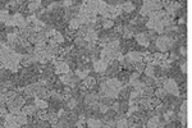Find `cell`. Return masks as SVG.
<instances>
[{
  "mask_svg": "<svg viewBox=\"0 0 192 128\" xmlns=\"http://www.w3.org/2000/svg\"><path fill=\"white\" fill-rule=\"evenodd\" d=\"M144 73H145V77H151V78H154L155 77V74H154V67L150 65V64H146Z\"/></svg>",
  "mask_w": 192,
  "mask_h": 128,
  "instance_id": "cell-12",
  "label": "cell"
},
{
  "mask_svg": "<svg viewBox=\"0 0 192 128\" xmlns=\"http://www.w3.org/2000/svg\"><path fill=\"white\" fill-rule=\"evenodd\" d=\"M33 105L40 109V110H46L49 108V103L44 99H38V97H35V101H33Z\"/></svg>",
  "mask_w": 192,
  "mask_h": 128,
  "instance_id": "cell-6",
  "label": "cell"
},
{
  "mask_svg": "<svg viewBox=\"0 0 192 128\" xmlns=\"http://www.w3.org/2000/svg\"><path fill=\"white\" fill-rule=\"evenodd\" d=\"M16 122H17V124H19L21 127H23V125H26L27 123H28V117H27L24 113H19L18 115H16Z\"/></svg>",
  "mask_w": 192,
  "mask_h": 128,
  "instance_id": "cell-8",
  "label": "cell"
},
{
  "mask_svg": "<svg viewBox=\"0 0 192 128\" xmlns=\"http://www.w3.org/2000/svg\"><path fill=\"white\" fill-rule=\"evenodd\" d=\"M106 2H99V5H98V13L100 14V16H103V14L106 12Z\"/></svg>",
  "mask_w": 192,
  "mask_h": 128,
  "instance_id": "cell-15",
  "label": "cell"
},
{
  "mask_svg": "<svg viewBox=\"0 0 192 128\" xmlns=\"http://www.w3.org/2000/svg\"><path fill=\"white\" fill-rule=\"evenodd\" d=\"M179 72H181L183 76H186V73H187V65H186V63L179 64Z\"/></svg>",
  "mask_w": 192,
  "mask_h": 128,
  "instance_id": "cell-24",
  "label": "cell"
},
{
  "mask_svg": "<svg viewBox=\"0 0 192 128\" xmlns=\"http://www.w3.org/2000/svg\"><path fill=\"white\" fill-rule=\"evenodd\" d=\"M145 67H146V64H145L144 62H140V63L133 64V68L136 69V72H137V73H140V74L145 70Z\"/></svg>",
  "mask_w": 192,
  "mask_h": 128,
  "instance_id": "cell-14",
  "label": "cell"
},
{
  "mask_svg": "<svg viewBox=\"0 0 192 128\" xmlns=\"http://www.w3.org/2000/svg\"><path fill=\"white\" fill-rule=\"evenodd\" d=\"M54 67H55V72L58 74H67L71 70L69 65H68L65 62H60V63H58L57 65H54Z\"/></svg>",
  "mask_w": 192,
  "mask_h": 128,
  "instance_id": "cell-4",
  "label": "cell"
},
{
  "mask_svg": "<svg viewBox=\"0 0 192 128\" xmlns=\"http://www.w3.org/2000/svg\"><path fill=\"white\" fill-rule=\"evenodd\" d=\"M178 54H179V56H186L187 55V48H186V45L179 46V51H178Z\"/></svg>",
  "mask_w": 192,
  "mask_h": 128,
  "instance_id": "cell-23",
  "label": "cell"
},
{
  "mask_svg": "<svg viewBox=\"0 0 192 128\" xmlns=\"http://www.w3.org/2000/svg\"><path fill=\"white\" fill-rule=\"evenodd\" d=\"M7 114H8L7 108H4V106H0V118H4Z\"/></svg>",
  "mask_w": 192,
  "mask_h": 128,
  "instance_id": "cell-25",
  "label": "cell"
},
{
  "mask_svg": "<svg viewBox=\"0 0 192 128\" xmlns=\"http://www.w3.org/2000/svg\"><path fill=\"white\" fill-rule=\"evenodd\" d=\"M146 36H147V40H149L150 42H155L156 38L159 37L158 33H156L154 30H149V31H146Z\"/></svg>",
  "mask_w": 192,
  "mask_h": 128,
  "instance_id": "cell-13",
  "label": "cell"
},
{
  "mask_svg": "<svg viewBox=\"0 0 192 128\" xmlns=\"http://www.w3.org/2000/svg\"><path fill=\"white\" fill-rule=\"evenodd\" d=\"M145 125H146V128H158V123L156 122H154L153 119H147V122L145 123Z\"/></svg>",
  "mask_w": 192,
  "mask_h": 128,
  "instance_id": "cell-21",
  "label": "cell"
},
{
  "mask_svg": "<svg viewBox=\"0 0 192 128\" xmlns=\"http://www.w3.org/2000/svg\"><path fill=\"white\" fill-rule=\"evenodd\" d=\"M133 37H134L136 44L139 45V46H141V48H147L149 44H150V41L147 40V36H146V31L145 32H141V33H137Z\"/></svg>",
  "mask_w": 192,
  "mask_h": 128,
  "instance_id": "cell-2",
  "label": "cell"
},
{
  "mask_svg": "<svg viewBox=\"0 0 192 128\" xmlns=\"http://www.w3.org/2000/svg\"><path fill=\"white\" fill-rule=\"evenodd\" d=\"M74 46H77L78 49H85L87 46L88 42L85 40V38H82V37H74Z\"/></svg>",
  "mask_w": 192,
  "mask_h": 128,
  "instance_id": "cell-10",
  "label": "cell"
},
{
  "mask_svg": "<svg viewBox=\"0 0 192 128\" xmlns=\"http://www.w3.org/2000/svg\"><path fill=\"white\" fill-rule=\"evenodd\" d=\"M122 7H123V13H126V14H131L136 9V5H133L132 2H123Z\"/></svg>",
  "mask_w": 192,
  "mask_h": 128,
  "instance_id": "cell-9",
  "label": "cell"
},
{
  "mask_svg": "<svg viewBox=\"0 0 192 128\" xmlns=\"http://www.w3.org/2000/svg\"><path fill=\"white\" fill-rule=\"evenodd\" d=\"M150 13H151V12H150L145 5H141V8H140V14H139V16H141V17H146V16H149Z\"/></svg>",
  "mask_w": 192,
  "mask_h": 128,
  "instance_id": "cell-20",
  "label": "cell"
},
{
  "mask_svg": "<svg viewBox=\"0 0 192 128\" xmlns=\"http://www.w3.org/2000/svg\"><path fill=\"white\" fill-rule=\"evenodd\" d=\"M81 26H82V22L79 19V17H74V18H71L69 19V30L77 31V30H79Z\"/></svg>",
  "mask_w": 192,
  "mask_h": 128,
  "instance_id": "cell-7",
  "label": "cell"
},
{
  "mask_svg": "<svg viewBox=\"0 0 192 128\" xmlns=\"http://www.w3.org/2000/svg\"><path fill=\"white\" fill-rule=\"evenodd\" d=\"M109 108H110L113 111H115V113H117V111H119V108H120V101H118V100H117V101H113V103H112V105L109 106Z\"/></svg>",
  "mask_w": 192,
  "mask_h": 128,
  "instance_id": "cell-22",
  "label": "cell"
},
{
  "mask_svg": "<svg viewBox=\"0 0 192 128\" xmlns=\"http://www.w3.org/2000/svg\"><path fill=\"white\" fill-rule=\"evenodd\" d=\"M154 96L156 99H159L160 101H163V100H165V99L169 96V94L167 92V90L164 87H158V89L154 90Z\"/></svg>",
  "mask_w": 192,
  "mask_h": 128,
  "instance_id": "cell-5",
  "label": "cell"
},
{
  "mask_svg": "<svg viewBox=\"0 0 192 128\" xmlns=\"http://www.w3.org/2000/svg\"><path fill=\"white\" fill-rule=\"evenodd\" d=\"M154 78H151V77H142L141 81H142V83L145 84V86H153L154 87Z\"/></svg>",
  "mask_w": 192,
  "mask_h": 128,
  "instance_id": "cell-17",
  "label": "cell"
},
{
  "mask_svg": "<svg viewBox=\"0 0 192 128\" xmlns=\"http://www.w3.org/2000/svg\"><path fill=\"white\" fill-rule=\"evenodd\" d=\"M101 28L103 30H110V28H114V22L112 19H104L103 18V22H101Z\"/></svg>",
  "mask_w": 192,
  "mask_h": 128,
  "instance_id": "cell-11",
  "label": "cell"
},
{
  "mask_svg": "<svg viewBox=\"0 0 192 128\" xmlns=\"http://www.w3.org/2000/svg\"><path fill=\"white\" fill-rule=\"evenodd\" d=\"M54 40H55V42L59 45V44H62V42H64V36L60 33V32H57L55 35H54V37H53Z\"/></svg>",
  "mask_w": 192,
  "mask_h": 128,
  "instance_id": "cell-19",
  "label": "cell"
},
{
  "mask_svg": "<svg viewBox=\"0 0 192 128\" xmlns=\"http://www.w3.org/2000/svg\"><path fill=\"white\" fill-rule=\"evenodd\" d=\"M128 122L127 119H122V120H118L117 124H115V128H128Z\"/></svg>",
  "mask_w": 192,
  "mask_h": 128,
  "instance_id": "cell-18",
  "label": "cell"
},
{
  "mask_svg": "<svg viewBox=\"0 0 192 128\" xmlns=\"http://www.w3.org/2000/svg\"><path fill=\"white\" fill-rule=\"evenodd\" d=\"M178 24H179V26H184L186 24V18L184 17H181L179 21H178Z\"/></svg>",
  "mask_w": 192,
  "mask_h": 128,
  "instance_id": "cell-27",
  "label": "cell"
},
{
  "mask_svg": "<svg viewBox=\"0 0 192 128\" xmlns=\"http://www.w3.org/2000/svg\"><path fill=\"white\" fill-rule=\"evenodd\" d=\"M92 69L95 70L96 73H99V74H104V73H105V70L108 69V64H106L104 60H101V59H98L96 62H93Z\"/></svg>",
  "mask_w": 192,
  "mask_h": 128,
  "instance_id": "cell-3",
  "label": "cell"
},
{
  "mask_svg": "<svg viewBox=\"0 0 192 128\" xmlns=\"http://www.w3.org/2000/svg\"><path fill=\"white\" fill-rule=\"evenodd\" d=\"M129 78H131V79H139V78H140V73H137V72H133V73H131Z\"/></svg>",
  "mask_w": 192,
  "mask_h": 128,
  "instance_id": "cell-26",
  "label": "cell"
},
{
  "mask_svg": "<svg viewBox=\"0 0 192 128\" xmlns=\"http://www.w3.org/2000/svg\"><path fill=\"white\" fill-rule=\"evenodd\" d=\"M40 8H41V2H30L28 3V9L31 12H35V10H37Z\"/></svg>",
  "mask_w": 192,
  "mask_h": 128,
  "instance_id": "cell-16",
  "label": "cell"
},
{
  "mask_svg": "<svg viewBox=\"0 0 192 128\" xmlns=\"http://www.w3.org/2000/svg\"><path fill=\"white\" fill-rule=\"evenodd\" d=\"M124 56H126V60H128L131 64H136V63L142 62V55L139 51H136V50L128 51Z\"/></svg>",
  "mask_w": 192,
  "mask_h": 128,
  "instance_id": "cell-1",
  "label": "cell"
},
{
  "mask_svg": "<svg viewBox=\"0 0 192 128\" xmlns=\"http://www.w3.org/2000/svg\"><path fill=\"white\" fill-rule=\"evenodd\" d=\"M136 128H146L145 124H136Z\"/></svg>",
  "mask_w": 192,
  "mask_h": 128,
  "instance_id": "cell-28",
  "label": "cell"
}]
</instances>
